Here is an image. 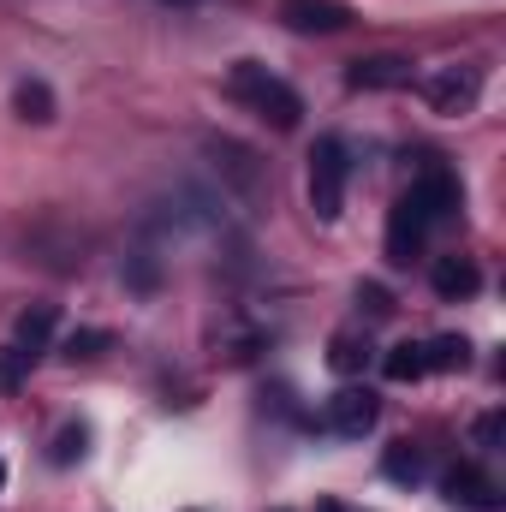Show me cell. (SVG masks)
Listing matches in <instances>:
<instances>
[{"label":"cell","mask_w":506,"mask_h":512,"mask_svg":"<svg viewBox=\"0 0 506 512\" xmlns=\"http://www.w3.org/2000/svg\"><path fill=\"white\" fill-rule=\"evenodd\" d=\"M370 358H376V346H370V334H358V328H340V334L328 340V370H334V376H364Z\"/></svg>","instance_id":"obj_13"},{"label":"cell","mask_w":506,"mask_h":512,"mask_svg":"<svg viewBox=\"0 0 506 512\" xmlns=\"http://www.w3.org/2000/svg\"><path fill=\"white\" fill-rule=\"evenodd\" d=\"M0 489H6V465H0Z\"/></svg>","instance_id":"obj_25"},{"label":"cell","mask_w":506,"mask_h":512,"mask_svg":"<svg viewBox=\"0 0 506 512\" xmlns=\"http://www.w3.org/2000/svg\"><path fill=\"white\" fill-rule=\"evenodd\" d=\"M108 346H114V334H108V328H78V334H66V346H60V352L78 364V358H102Z\"/></svg>","instance_id":"obj_19"},{"label":"cell","mask_w":506,"mask_h":512,"mask_svg":"<svg viewBox=\"0 0 506 512\" xmlns=\"http://www.w3.org/2000/svg\"><path fill=\"white\" fill-rule=\"evenodd\" d=\"M429 286H435V298L459 304V298H471V292L483 286V274H477V262H471V256H435Z\"/></svg>","instance_id":"obj_9"},{"label":"cell","mask_w":506,"mask_h":512,"mask_svg":"<svg viewBox=\"0 0 506 512\" xmlns=\"http://www.w3.org/2000/svg\"><path fill=\"white\" fill-rule=\"evenodd\" d=\"M316 512H352V507H340V501H322V507H316Z\"/></svg>","instance_id":"obj_24"},{"label":"cell","mask_w":506,"mask_h":512,"mask_svg":"<svg viewBox=\"0 0 506 512\" xmlns=\"http://www.w3.org/2000/svg\"><path fill=\"white\" fill-rule=\"evenodd\" d=\"M465 364H471V340L465 334H441V340L423 346V370L429 376H459Z\"/></svg>","instance_id":"obj_14"},{"label":"cell","mask_w":506,"mask_h":512,"mask_svg":"<svg viewBox=\"0 0 506 512\" xmlns=\"http://www.w3.org/2000/svg\"><path fill=\"white\" fill-rule=\"evenodd\" d=\"M477 96H483V72H477V66H435V72L423 78V102H429L435 114H471Z\"/></svg>","instance_id":"obj_4"},{"label":"cell","mask_w":506,"mask_h":512,"mask_svg":"<svg viewBox=\"0 0 506 512\" xmlns=\"http://www.w3.org/2000/svg\"><path fill=\"white\" fill-rule=\"evenodd\" d=\"M429 227H435V215L423 209V197H417V191H405V197L393 203V215H387V262H393V268H405L411 256H423Z\"/></svg>","instance_id":"obj_3"},{"label":"cell","mask_w":506,"mask_h":512,"mask_svg":"<svg viewBox=\"0 0 506 512\" xmlns=\"http://www.w3.org/2000/svg\"><path fill=\"white\" fill-rule=\"evenodd\" d=\"M346 185H352V149H346V137L328 131L310 149V215L340 221L346 215Z\"/></svg>","instance_id":"obj_2"},{"label":"cell","mask_w":506,"mask_h":512,"mask_svg":"<svg viewBox=\"0 0 506 512\" xmlns=\"http://www.w3.org/2000/svg\"><path fill=\"white\" fill-rule=\"evenodd\" d=\"M209 155H215L221 179H227L245 203H256V197H262V161H256V149L233 143V137H209Z\"/></svg>","instance_id":"obj_8"},{"label":"cell","mask_w":506,"mask_h":512,"mask_svg":"<svg viewBox=\"0 0 506 512\" xmlns=\"http://www.w3.org/2000/svg\"><path fill=\"white\" fill-rule=\"evenodd\" d=\"M126 280L137 286V292H155V280H161V256H155V251H131Z\"/></svg>","instance_id":"obj_20"},{"label":"cell","mask_w":506,"mask_h":512,"mask_svg":"<svg viewBox=\"0 0 506 512\" xmlns=\"http://www.w3.org/2000/svg\"><path fill=\"white\" fill-rule=\"evenodd\" d=\"M30 364H36L30 352H18V346H6V352H0V393H12V387L24 382V376H30Z\"/></svg>","instance_id":"obj_21"},{"label":"cell","mask_w":506,"mask_h":512,"mask_svg":"<svg viewBox=\"0 0 506 512\" xmlns=\"http://www.w3.org/2000/svg\"><path fill=\"white\" fill-rule=\"evenodd\" d=\"M447 501L465 512H495L501 501H495V483L477 471V465H459V471H447Z\"/></svg>","instance_id":"obj_12"},{"label":"cell","mask_w":506,"mask_h":512,"mask_svg":"<svg viewBox=\"0 0 506 512\" xmlns=\"http://www.w3.org/2000/svg\"><path fill=\"white\" fill-rule=\"evenodd\" d=\"M358 12L346 0H280V24L298 36H340Z\"/></svg>","instance_id":"obj_5"},{"label":"cell","mask_w":506,"mask_h":512,"mask_svg":"<svg viewBox=\"0 0 506 512\" xmlns=\"http://www.w3.org/2000/svg\"><path fill=\"white\" fill-rule=\"evenodd\" d=\"M501 411H489V417H477V447H501Z\"/></svg>","instance_id":"obj_23"},{"label":"cell","mask_w":506,"mask_h":512,"mask_svg":"<svg viewBox=\"0 0 506 512\" xmlns=\"http://www.w3.org/2000/svg\"><path fill=\"white\" fill-rule=\"evenodd\" d=\"M411 191L423 197V209L435 215V227H441V221H453V215H459V203H465V185H459V173H453L447 161H423V167H417V179H411Z\"/></svg>","instance_id":"obj_6"},{"label":"cell","mask_w":506,"mask_h":512,"mask_svg":"<svg viewBox=\"0 0 506 512\" xmlns=\"http://www.w3.org/2000/svg\"><path fill=\"white\" fill-rule=\"evenodd\" d=\"M54 328H60V310H54V304H30V310H18V322H12V346L30 352V358H42L48 340H54Z\"/></svg>","instance_id":"obj_11"},{"label":"cell","mask_w":506,"mask_h":512,"mask_svg":"<svg viewBox=\"0 0 506 512\" xmlns=\"http://www.w3.org/2000/svg\"><path fill=\"white\" fill-rule=\"evenodd\" d=\"M376 417H381V399L370 387H340V393L328 399V429L346 435V441H364V435L376 429Z\"/></svg>","instance_id":"obj_7"},{"label":"cell","mask_w":506,"mask_h":512,"mask_svg":"<svg viewBox=\"0 0 506 512\" xmlns=\"http://www.w3.org/2000/svg\"><path fill=\"white\" fill-rule=\"evenodd\" d=\"M346 84H352V90H399V84H411V60H399V54H370V60H352Z\"/></svg>","instance_id":"obj_10"},{"label":"cell","mask_w":506,"mask_h":512,"mask_svg":"<svg viewBox=\"0 0 506 512\" xmlns=\"http://www.w3.org/2000/svg\"><path fill=\"white\" fill-rule=\"evenodd\" d=\"M381 471H387V483L417 489V483H423V453H417L411 441H393V447H387V459H381Z\"/></svg>","instance_id":"obj_17"},{"label":"cell","mask_w":506,"mask_h":512,"mask_svg":"<svg viewBox=\"0 0 506 512\" xmlns=\"http://www.w3.org/2000/svg\"><path fill=\"white\" fill-rule=\"evenodd\" d=\"M358 304H364V310H370V316H393V298H387V286H358Z\"/></svg>","instance_id":"obj_22"},{"label":"cell","mask_w":506,"mask_h":512,"mask_svg":"<svg viewBox=\"0 0 506 512\" xmlns=\"http://www.w3.org/2000/svg\"><path fill=\"white\" fill-rule=\"evenodd\" d=\"M12 108H18V120H30V126H48V120H54V90H48L42 78H24V84L12 90Z\"/></svg>","instance_id":"obj_15"},{"label":"cell","mask_w":506,"mask_h":512,"mask_svg":"<svg viewBox=\"0 0 506 512\" xmlns=\"http://www.w3.org/2000/svg\"><path fill=\"white\" fill-rule=\"evenodd\" d=\"M381 370H387V382H417V376H429V370H423V346H417V340L393 346V352L381 358Z\"/></svg>","instance_id":"obj_18"},{"label":"cell","mask_w":506,"mask_h":512,"mask_svg":"<svg viewBox=\"0 0 506 512\" xmlns=\"http://www.w3.org/2000/svg\"><path fill=\"white\" fill-rule=\"evenodd\" d=\"M233 96H239V102H251L256 120H268L274 131H292L298 120H304L298 90H292V84H280L262 60H239V66H233Z\"/></svg>","instance_id":"obj_1"},{"label":"cell","mask_w":506,"mask_h":512,"mask_svg":"<svg viewBox=\"0 0 506 512\" xmlns=\"http://www.w3.org/2000/svg\"><path fill=\"white\" fill-rule=\"evenodd\" d=\"M84 453H90V423H60L54 441H48V465L66 471V465H78Z\"/></svg>","instance_id":"obj_16"}]
</instances>
